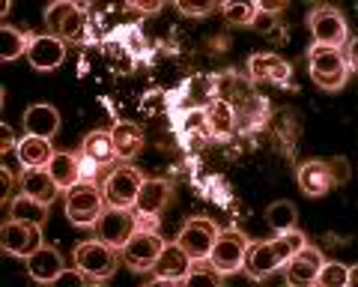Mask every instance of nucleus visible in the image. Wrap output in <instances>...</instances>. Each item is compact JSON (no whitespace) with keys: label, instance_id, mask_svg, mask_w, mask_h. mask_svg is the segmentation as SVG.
<instances>
[{"label":"nucleus","instance_id":"nucleus-1","mask_svg":"<svg viewBox=\"0 0 358 287\" xmlns=\"http://www.w3.org/2000/svg\"><path fill=\"white\" fill-rule=\"evenodd\" d=\"M45 27L51 36L63 42H93L90 9L72 4V0H57V4L45 6Z\"/></svg>","mask_w":358,"mask_h":287},{"label":"nucleus","instance_id":"nucleus-2","mask_svg":"<svg viewBox=\"0 0 358 287\" xmlns=\"http://www.w3.org/2000/svg\"><path fill=\"white\" fill-rule=\"evenodd\" d=\"M162 248H164V239L159 234V225L141 218L138 227L131 230V237L126 239V246L120 248V258L126 260V267H131L134 272H152Z\"/></svg>","mask_w":358,"mask_h":287},{"label":"nucleus","instance_id":"nucleus-3","mask_svg":"<svg viewBox=\"0 0 358 287\" xmlns=\"http://www.w3.org/2000/svg\"><path fill=\"white\" fill-rule=\"evenodd\" d=\"M308 72L322 90L338 93L341 87L350 81L352 66L346 63L343 48H322V46H310L308 48Z\"/></svg>","mask_w":358,"mask_h":287},{"label":"nucleus","instance_id":"nucleus-4","mask_svg":"<svg viewBox=\"0 0 358 287\" xmlns=\"http://www.w3.org/2000/svg\"><path fill=\"white\" fill-rule=\"evenodd\" d=\"M105 206L108 201L102 195V186L96 180H81L66 192V216L78 227H93L99 222V216L105 213Z\"/></svg>","mask_w":358,"mask_h":287},{"label":"nucleus","instance_id":"nucleus-5","mask_svg":"<svg viewBox=\"0 0 358 287\" xmlns=\"http://www.w3.org/2000/svg\"><path fill=\"white\" fill-rule=\"evenodd\" d=\"M72 260H75V267L84 275H90L93 281H105L120 267V248L108 246L102 239H87V242H78L75 246Z\"/></svg>","mask_w":358,"mask_h":287},{"label":"nucleus","instance_id":"nucleus-6","mask_svg":"<svg viewBox=\"0 0 358 287\" xmlns=\"http://www.w3.org/2000/svg\"><path fill=\"white\" fill-rule=\"evenodd\" d=\"M248 246H251V239L245 237L239 227H224V230H218L215 246H212L206 260L224 275V279H227V275H236L242 270L245 255H248Z\"/></svg>","mask_w":358,"mask_h":287},{"label":"nucleus","instance_id":"nucleus-7","mask_svg":"<svg viewBox=\"0 0 358 287\" xmlns=\"http://www.w3.org/2000/svg\"><path fill=\"white\" fill-rule=\"evenodd\" d=\"M143 180L147 176L141 174V168H134L131 162H122V164H114L99 186H102V195L110 206H134V197H138Z\"/></svg>","mask_w":358,"mask_h":287},{"label":"nucleus","instance_id":"nucleus-8","mask_svg":"<svg viewBox=\"0 0 358 287\" xmlns=\"http://www.w3.org/2000/svg\"><path fill=\"white\" fill-rule=\"evenodd\" d=\"M308 27L313 33V46L322 48H343L352 39L343 13L334 6H313L308 15Z\"/></svg>","mask_w":358,"mask_h":287},{"label":"nucleus","instance_id":"nucleus-9","mask_svg":"<svg viewBox=\"0 0 358 287\" xmlns=\"http://www.w3.org/2000/svg\"><path fill=\"white\" fill-rule=\"evenodd\" d=\"M138 213H134V206H105V213L99 216V222L93 225L96 230V239L108 242V246L114 248H122L126 246V239L131 237V230L138 227Z\"/></svg>","mask_w":358,"mask_h":287},{"label":"nucleus","instance_id":"nucleus-10","mask_svg":"<svg viewBox=\"0 0 358 287\" xmlns=\"http://www.w3.org/2000/svg\"><path fill=\"white\" fill-rule=\"evenodd\" d=\"M218 225L212 222V218L206 216H192L185 218V225L179 227V237L176 242L188 251V258L192 260H206L212 246H215V237H218Z\"/></svg>","mask_w":358,"mask_h":287},{"label":"nucleus","instance_id":"nucleus-11","mask_svg":"<svg viewBox=\"0 0 358 287\" xmlns=\"http://www.w3.org/2000/svg\"><path fill=\"white\" fill-rule=\"evenodd\" d=\"M171 197H173L171 180H164V176H147L138 197H134V213H138V218H143V222L159 225V216L164 213V206L171 204Z\"/></svg>","mask_w":358,"mask_h":287},{"label":"nucleus","instance_id":"nucleus-12","mask_svg":"<svg viewBox=\"0 0 358 287\" xmlns=\"http://www.w3.org/2000/svg\"><path fill=\"white\" fill-rule=\"evenodd\" d=\"M248 75L251 81H268L275 87H287V90H299L293 84V66H289L284 57H278L275 51H260L248 57Z\"/></svg>","mask_w":358,"mask_h":287},{"label":"nucleus","instance_id":"nucleus-13","mask_svg":"<svg viewBox=\"0 0 358 287\" xmlns=\"http://www.w3.org/2000/svg\"><path fill=\"white\" fill-rule=\"evenodd\" d=\"M42 227L18 222V218H6L0 227V248L13 258H30L33 251L42 246Z\"/></svg>","mask_w":358,"mask_h":287},{"label":"nucleus","instance_id":"nucleus-14","mask_svg":"<svg viewBox=\"0 0 358 287\" xmlns=\"http://www.w3.org/2000/svg\"><path fill=\"white\" fill-rule=\"evenodd\" d=\"M27 60L36 72H54L60 69L63 60H66V42L51 36V33H30V42H27Z\"/></svg>","mask_w":358,"mask_h":287},{"label":"nucleus","instance_id":"nucleus-15","mask_svg":"<svg viewBox=\"0 0 358 287\" xmlns=\"http://www.w3.org/2000/svg\"><path fill=\"white\" fill-rule=\"evenodd\" d=\"M322 260H326V258H322V251L305 242V246H301L296 255L281 267L287 284H293V287L313 284V281H317V275H320V270H322Z\"/></svg>","mask_w":358,"mask_h":287},{"label":"nucleus","instance_id":"nucleus-16","mask_svg":"<svg viewBox=\"0 0 358 287\" xmlns=\"http://www.w3.org/2000/svg\"><path fill=\"white\" fill-rule=\"evenodd\" d=\"M192 258H188V251L179 246V242H164L159 260H155L152 267V275L159 284H182V279L192 270Z\"/></svg>","mask_w":358,"mask_h":287},{"label":"nucleus","instance_id":"nucleus-17","mask_svg":"<svg viewBox=\"0 0 358 287\" xmlns=\"http://www.w3.org/2000/svg\"><path fill=\"white\" fill-rule=\"evenodd\" d=\"M281 267H284V258H281V251L275 248L272 239L251 242V246H248V255H245V263H242L245 275H248V279H254V281H263L266 275H272L275 270H281Z\"/></svg>","mask_w":358,"mask_h":287},{"label":"nucleus","instance_id":"nucleus-18","mask_svg":"<svg viewBox=\"0 0 358 287\" xmlns=\"http://www.w3.org/2000/svg\"><path fill=\"white\" fill-rule=\"evenodd\" d=\"M299 186H301V192H305L308 197H322V195H329L334 186V174H331V164L329 159H310V162H301L299 164Z\"/></svg>","mask_w":358,"mask_h":287},{"label":"nucleus","instance_id":"nucleus-19","mask_svg":"<svg viewBox=\"0 0 358 287\" xmlns=\"http://www.w3.org/2000/svg\"><path fill=\"white\" fill-rule=\"evenodd\" d=\"M63 270H66V263H63L60 248L48 246V242H42V246L27 258V272H30V279L39 281V284H54V281L60 279Z\"/></svg>","mask_w":358,"mask_h":287},{"label":"nucleus","instance_id":"nucleus-20","mask_svg":"<svg viewBox=\"0 0 358 287\" xmlns=\"http://www.w3.org/2000/svg\"><path fill=\"white\" fill-rule=\"evenodd\" d=\"M18 192H24V195L33 197V201L51 206L60 195V186L54 183L48 168H24L21 171V180H18Z\"/></svg>","mask_w":358,"mask_h":287},{"label":"nucleus","instance_id":"nucleus-21","mask_svg":"<svg viewBox=\"0 0 358 287\" xmlns=\"http://www.w3.org/2000/svg\"><path fill=\"white\" fill-rule=\"evenodd\" d=\"M78 153L87 156L90 162H96L99 168H114V164L120 162L114 138H110V132H102V129H93L90 135H84V144H81Z\"/></svg>","mask_w":358,"mask_h":287},{"label":"nucleus","instance_id":"nucleus-22","mask_svg":"<svg viewBox=\"0 0 358 287\" xmlns=\"http://www.w3.org/2000/svg\"><path fill=\"white\" fill-rule=\"evenodd\" d=\"M24 129L27 135H36V138H54L60 132V111L54 105H30L24 111Z\"/></svg>","mask_w":358,"mask_h":287},{"label":"nucleus","instance_id":"nucleus-23","mask_svg":"<svg viewBox=\"0 0 358 287\" xmlns=\"http://www.w3.org/2000/svg\"><path fill=\"white\" fill-rule=\"evenodd\" d=\"M206 123H209L212 141H230L239 132L236 114H233V108L227 102H221V99H212L206 105Z\"/></svg>","mask_w":358,"mask_h":287},{"label":"nucleus","instance_id":"nucleus-24","mask_svg":"<svg viewBox=\"0 0 358 287\" xmlns=\"http://www.w3.org/2000/svg\"><path fill=\"white\" fill-rule=\"evenodd\" d=\"M110 138H114L117 156L122 162H129L131 156H138L143 150V132L138 123H131V120H117L114 129H110Z\"/></svg>","mask_w":358,"mask_h":287},{"label":"nucleus","instance_id":"nucleus-25","mask_svg":"<svg viewBox=\"0 0 358 287\" xmlns=\"http://www.w3.org/2000/svg\"><path fill=\"white\" fill-rule=\"evenodd\" d=\"M15 156H18V164H24V168H48L54 150H51V141L48 138L24 135V138L18 141Z\"/></svg>","mask_w":358,"mask_h":287},{"label":"nucleus","instance_id":"nucleus-26","mask_svg":"<svg viewBox=\"0 0 358 287\" xmlns=\"http://www.w3.org/2000/svg\"><path fill=\"white\" fill-rule=\"evenodd\" d=\"M48 174L54 176V183H57L63 192H69L75 183H81V162H78V153H54L51 162H48Z\"/></svg>","mask_w":358,"mask_h":287},{"label":"nucleus","instance_id":"nucleus-27","mask_svg":"<svg viewBox=\"0 0 358 287\" xmlns=\"http://www.w3.org/2000/svg\"><path fill=\"white\" fill-rule=\"evenodd\" d=\"M6 218H18V222L42 227L45 222H48V206L39 204V201H33V197L24 195V192H18L13 201H9V206H6Z\"/></svg>","mask_w":358,"mask_h":287},{"label":"nucleus","instance_id":"nucleus-28","mask_svg":"<svg viewBox=\"0 0 358 287\" xmlns=\"http://www.w3.org/2000/svg\"><path fill=\"white\" fill-rule=\"evenodd\" d=\"M102 57L108 63V69L114 75H131L138 69V60H134V54L122 46V42L114 36V33H108V39L102 42Z\"/></svg>","mask_w":358,"mask_h":287},{"label":"nucleus","instance_id":"nucleus-29","mask_svg":"<svg viewBox=\"0 0 358 287\" xmlns=\"http://www.w3.org/2000/svg\"><path fill=\"white\" fill-rule=\"evenodd\" d=\"M27 42H30V33L18 30L13 24H3L0 27V60L3 63L18 60L21 54H27Z\"/></svg>","mask_w":358,"mask_h":287},{"label":"nucleus","instance_id":"nucleus-30","mask_svg":"<svg viewBox=\"0 0 358 287\" xmlns=\"http://www.w3.org/2000/svg\"><path fill=\"white\" fill-rule=\"evenodd\" d=\"M355 281V267H346V263L338 260H322V270L317 275L313 284H322V287H346Z\"/></svg>","mask_w":358,"mask_h":287},{"label":"nucleus","instance_id":"nucleus-31","mask_svg":"<svg viewBox=\"0 0 358 287\" xmlns=\"http://www.w3.org/2000/svg\"><path fill=\"white\" fill-rule=\"evenodd\" d=\"M254 30L260 33L266 42H272V46H287L289 42V24L281 21V18H275V15H263L260 13L257 21H254Z\"/></svg>","mask_w":358,"mask_h":287},{"label":"nucleus","instance_id":"nucleus-32","mask_svg":"<svg viewBox=\"0 0 358 287\" xmlns=\"http://www.w3.org/2000/svg\"><path fill=\"white\" fill-rule=\"evenodd\" d=\"M296 204L293 201H275L266 206V222L268 227L275 230V234H281V230H289L296 227Z\"/></svg>","mask_w":358,"mask_h":287},{"label":"nucleus","instance_id":"nucleus-33","mask_svg":"<svg viewBox=\"0 0 358 287\" xmlns=\"http://www.w3.org/2000/svg\"><path fill=\"white\" fill-rule=\"evenodd\" d=\"M218 9L227 18V24H236V27H254L257 15H260V9L251 0H245V4H221Z\"/></svg>","mask_w":358,"mask_h":287},{"label":"nucleus","instance_id":"nucleus-34","mask_svg":"<svg viewBox=\"0 0 358 287\" xmlns=\"http://www.w3.org/2000/svg\"><path fill=\"white\" fill-rule=\"evenodd\" d=\"M221 279H224V275L215 267H212L209 260H194L192 270H188V275L182 279V284H206V287H215V284H221Z\"/></svg>","mask_w":358,"mask_h":287},{"label":"nucleus","instance_id":"nucleus-35","mask_svg":"<svg viewBox=\"0 0 358 287\" xmlns=\"http://www.w3.org/2000/svg\"><path fill=\"white\" fill-rule=\"evenodd\" d=\"M176 9H179V15L203 18V15H209V13H215L218 4H212V0H203V4H188V0H176Z\"/></svg>","mask_w":358,"mask_h":287},{"label":"nucleus","instance_id":"nucleus-36","mask_svg":"<svg viewBox=\"0 0 358 287\" xmlns=\"http://www.w3.org/2000/svg\"><path fill=\"white\" fill-rule=\"evenodd\" d=\"M167 102V96L162 93V90H150V93H143L141 96V102H138V108H141V114L143 117H152L155 111H162V105Z\"/></svg>","mask_w":358,"mask_h":287},{"label":"nucleus","instance_id":"nucleus-37","mask_svg":"<svg viewBox=\"0 0 358 287\" xmlns=\"http://www.w3.org/2000/svg\"><path fill=\"white\" fill-rule=\"evenodd\" d=\"M126 9H131V13H141V15H152V13H159V9H162V0H131Z\"/></svg>","mask_w":358,"mask_h":287},{"label":"nucleus","instance_id":"nucleus-38","mask_svg":"<svg viewBox=\"0 0 358 287\" xmlns=\"http://www.w3.org/2000/svg\"><path fill=\"white\" fill-rule=\"evenodd\" d=\"M329 164H331V174H334V183H346L350 180V164H346V159H329Z\"/></svg>","mask_w":358,"mask_h":287},{"label":"nucleus","instance_id":"nucleus-39","mask_svg":"<svg viewBox=\"0 0 358 287\" xmlns=\"http://www.w3.org/2000/svg\"><path fill=\"white\" fill-rule=\"evenodd\" d=\"M0 183H3V195H0V197H3V204L9 206V201H13V192H15V176H13V171H0Z\"/></svg>","mask_w":358,"mask_h":287},{"label":"nucleus","instance_id":"nucleus-40","mask_svg":"<svg viewBox=\"0 0 358 287\" xmlns=\"http://www.w3.org/2000/svg\"><path fill=\"white\" fill-rule=\"evenodd\" d=\"M9 150H18V141L13 135V129L3 123V126H0V153H9Z\"/></svg>","mask_w":358,"mask_h":287},{"label":"nucleus","instance_id":"nucleus-41","mask_svg":"<svg viewBox=\"0 0 358 287\" xmlns=\"http://www.w3.org/2000/svg\"><path fill=\"white\" fill-rule=\"evenodd\" d=\"M257 9H260L263 15H278L287 9V0H263V4H257Z\"/></svg>","mask_w":358,"mask_h":287},{"label":"nucleus","instance_id":"nucleus-42","mask_svg":"<svg viewBox=\"0 0 358 287\" xmlns=\"http://www.w3.org/2000/svg\"><path fill=\"white\" fill-rule=\"evenodd\" d=\"M57 281H60V284H63V281L81 284V281H93V279H90V275H84V272H81V270H78V267H75V270H69V267H66V270L60 272V279H57Z\"/></svg>","mask_w":358,"mask_h":287}]
</instances>
